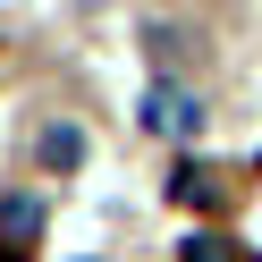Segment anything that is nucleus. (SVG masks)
Returning a JSON list of instances; mask_svg holds the SVG:
<instances>
[{
	"mask_svg": "<svg viewBox=\"0 0 262 262\" xmlns=\"http://www.w3.org/2000/svg\"><path fill=\"white\" fill-rule=\"evenodd\" d=\"M144 127H152V136H178V144H186L194 127H203V102H194L186 85H152V93H144Z\"/></svg>",
	"mask_w": 262,
	"mask_h": 262,
	"instance_id": "nucleus-1",
	"label": "nucleus"
},
{
	"mask_svg": "<svg viewBox=\"0 0 262 262\" xmlns=\"http://www.w3.org/2000/svg\"><path fill=\"white\" fill-rule=\"evenodd\" d=\"M42 237V203H26V194H9L0 203V262H26Z\"/></svg>",
	"mask_w": 262,
	"mask_h": 262,
	"instance_id": "nucleus-2",
	"label": "nucleus"
},
{
	"mask_svg": "<svg viewBox=\"0 0 262 262\" xmlns=\"http://www.w3.org/2000/svg\"><path fill=\"white\" fill-rule=\"evenodd\" d=\"M85 161V136L76 127H42V169H76Z\"/></svg>",
	"mask_w": 262,
	"mask_h": 262,
	"instance_id": "nucleus-5",
	"label": "nucleus"
},
{
	"mask_svg": "<svg viewBox=\"0 0 262 262\" xmlns=\"http://www.w3.org/2000/svg\"><path fill=\"white\" fill-rule=\"evenodd\" d=\"M228 186H237V178H220V169H203V161H186V169L169 178V203H186V211H220Z\"/></svg>",
	"mask_w": 262,
	"mask_h": 262,
	"instance_id": "nucleus-3",
	"label": "nucleus"
},
{
	"mask_svg": "<svg viewBox=\"0 0 262 262\" xmlns=\"http://www.w3.org/2000/svg\"><path fill=\"white\" fill-rule=\"evenodd\" d=\"M178 262H254V254H245L237 237H211V228H203V237H186V245H178Z\"/></svg>",
	"mask_w": 262,
	"mask_h": 262,
	"instance_id": "nucleus-4",
	"label": "nucleus"
}]
</instances>
